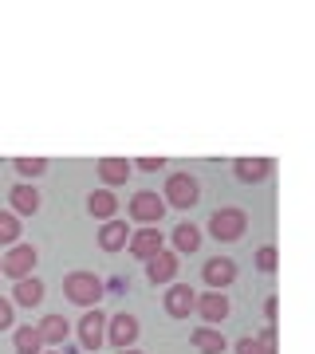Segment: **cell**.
Instances as JSON below:
<instances>
[{
	"mask_svg": "<svg viewBox=\"0 0 315 354\" xmlns=\"http://www.w3.org/2000/svg\"><path fill=\"white\" fill-rule=\"evenodd\" d=\"M118 354H142V351H134V346H126V351H118Z\"/></svg>",
	"mask_w": 315,
	"mask_h": 354,
	"instance_id": "obj_31",
	"label": "cell"
},
{
	"mask_svg": "<svg viewBox=\"0 0 315 354\" xmlns=\"http://www.w3.org/2000/svg\"><path fill=\"white\" fill-rule=\"evenodd\" d=\"M36 264H39V252L32 244H12V248L4 252V260H0V272L8 279H24V276H32Z\"/></svg>",
	"mask_w": 315,
	"mask_h": 354,
	"instance_id": "obj_6",
	"label": "cell"
},
{
	"mask_svg": "<svg viewBox=\"0 0 315 354\" xmlns=\"http://www.w3.org/2000/svg\"><path fill=\"white\" fill-rule=\"evenodd\" d=\"M165 248L162 241V228L158 225H142V228H130V241H126V252L134 256V260H150V256H158Z\"/></svg>",
	"mask_w": 315,
	"mask_h": 354,
	"instance_id": "obj_5",
	"label": "cell"
},
{
	"mask_svg": "<svg viewBox=\"0 0 315 354\" xmlns=\"http://www.w3.org/2000/svg\"><path fill=\"white\" fill-rule=\"evenodd\" d=\"M256 342L264 346V354H276V323H268V327L256 335Z\"/></svg>",
	"mask_w": 315,
	"mask_h": 354,
	"instance_id": "obj_27",
	"label": "cell"
},
{
	"mask_svg": "<svg viewBox=\"0 0 315 354\" xmlns=\"http://www.w3.org/2000/svg\"><path fill=\"white\" fill-rule=\"evenodd\" d=\"M244 228H249V213L244 209H217L209 216V236L221 244H233L244 236Z\"/></svg>",
	"mask_w": 315,
	"mask_h": 354,
	"instance_id": "obj_3",
	"label": "cell"
},
{
	"mask_svg": "<svg viewBox=\"0 0 315 354\" xmlns=\"http://www.w3.org/2000/svg\"><path fill=\"white\" fill-rule=\"evenodd\" d=\"M165 209H193L201 201V185L193 174H170L165 177V189H162Z\"/></svg>",
	"mask_w": 315,
	"mask_h": 354,
	"instance_id": "obj_2",
	"label": "cell"
},
{
	"mask_svg": "<svg viewBox=\"0 0 315 354\" xmlns=\"http://www.w3.org/2000/svg\"><path fill=\"white\" fill-rule=\"evenodd\" d=\"M189 342H193V351H201V354H225L228 351V339L217 327H193L189 330Z\"/></svg>",
	"mask_w": 315,
	"mask_h": 354,
	"instance_id": "obj_16",
	"label": "cell"
},
{
	"mask_svg": "<svg viewBox=\"0 0 315 354\" xmlns=\"http://www.w3.org/2000/svg\"><path fill=\"white\" fill-rule=\"evenodd\" d=\"M63 295L71 299L75 307H99V299L107 295V283H102V276H95V272H67L63 276Z\"/></svg>",
	"mask_w": 315,
	"mask_h": 354,
	"instance_id": "obj_1",
	"label": "cell"
},
{
	"mask_svg": "<svg viewBox=\"0 0 315 354\" xmlns=\"http://www.w3.org/2000/svg\"><path fill=\"white\" fill-rule=\"evenodd\" d=\"M256 268H260V272H276V248H272V244H260V248H256Z\"/></svg>",
	"mask_w": 315,
	"mask_h": 354,
	"instance_id": "obj_25",
	"label": "cell"
},
{
	"mask_svg": "<svg viewBox=\"0 0 315 354\" xmlns=\"http://www.w3.org/2000/svg\"><path fill=\"white\" fill-rule=\"evenodd\" d=\"M102 342H107V315L99 307H87L83 319H79V346L91 354V351H99Z\"/></svg>",
	"mask_w": 315,
	"mask_h": 354,
	"instance_id": "obj_7",
	"label": "cell"
},
{
	"mask_svg": "<svg viewBox=\"0 0 315 354\" xmlns=\"http://www.w3.org/2000/svg\"><path fill=\"white\" fill-rule=\"evenodd\" d=\"M12 304H20V307H39V304H44V283H39L36 276L16 279V288H12Z\"/></svg>",
	"mask_w": 315,
	"mask_h": 354,
	"instance_id": "obj_20",
	"label": "cell"
},
{
	"mask_svg": "<svg viewBox=\"0 0 315 354\" xmlns=\"http://www.w3.org/2000/svg\"><path fill=\"white\" fill-rule=\"evenodd\" d=\"M44 354H60V351H44Z\"/></svg>",
	"mask_w": 315,
	"mask_h": 354,
	"instance_id": "obj_32",
	"label": "cell"
},
{
	"mask_svg": "<svg viewBox=\"0 0 315 354\" xmlns=\"http://www.w3.org/2000/svg\"><path fill=\"white\" fill-rule=\"evenodd\" d=\"M193 311L205 319V327L225 323V319H228V295H225V291H205V295L193 299Z\"/></svg>",
	"mask_w": 315,
	"mask_h": 354,
	"instance_id": "obj_11",
	"label": "cell"
},
{
	"mask_svg": "<svg viewBox=\"0 0 315 354\" xmlns=\"http://www.w3.org/2000/svg\"><path fill=\"white\" fill-rule=\"evenodd\" d=\"M107 342H111L114 351H126V346H134L138 342V319L134 315H114L107 319Z\"/></svg>",
	"mask_w": 315,
	"mask_h": 354,
	"instance_id": "obj_10",
	"label": "cell"
},
{
	"mask_svg": "<svg viewBox=\"0 0 315 354\" xmlns=\"http://www.w3.org/2000/svg\"><path fill=\"white\" fill-rule=\"evenodd\" d=\"M177 268H181V256H177L174 248H162L158 256H150V260H146V279H150L154 288H158V283H174Z\"/></svg>",
	"mask_w": 315,
	"mask_h": 354,
	"instance_id": "obj_8",
	"label": "cell"
},
{
	"mask_svg": "<svg viewBox=\"0 0 315 354\" xmlns=\"http://www.w3.org/2000/svg\"><path fill=\"white\" fill-rule=\"evenodd\" d=\"M12 169L24 177V181H36V177L48 174V158H12Z\"/></svg>",
	"mask_w": 315,
	"mask_h": 354,
	"instance_id": "obj_24",
	"label": "cell"
},
{
	"mask_svg": "<svg viewBox=\"0 0 315 354\" xmlns=\"http://www.w3.org/2000/svg\"><path fill=\"white\" fill-rule=\"evenodd\" d=\"M36 335H39V342H44V351H60L63 342H67V335H71V323H67V319L63 315H44L36 323Z\"/></svg>",
	"mask_w": 315,
	"mask_h": 354,
	"instance_id": "obj_14",
	"label": "cell"
},
{
	"mask_svg": "<svg viewBox=\"0 0 315 354\" xmlns=\"http://www.w3.org/2000/svg\"><path fill=\"white\" fill-rule=\"evenodd\" d=\"M87 213L95 216V221H114V216H118V197H114L111 189H95L87 197Z\"/></svg>",
	"mask_w": 315,
	"mask_h": 354,
	"instance_id": "obj_19",
	"label": "cell"
},
{
	"mask_svg": "<svg viewBox=\"0 0 315 354\" xmlns=\"http://www.w3.org/2000/svg\"><path fill=\"white\" fill-rule=\"evenodd\" d=\"M12 351L16 354H44V342H39L36 327H16L12 330Z\"/></svg>",
	"mask_w": 315,
	"mask_h": 354,
	"instance_id": "obj_22",
	"label": "cell"
},
{
	"mask_svg": "<svg viewBox=\"0 0 315 354\" xmlns=\"http://www.w3.org/2000/svg\"><path fill=\"white\" fill-rule=\"evenodd\" d=\"M126 216H130L134 225H162L165 201H162L154 189H142V193H134V197H130V205H126Z\"/></svg>",
	"mask_w": 315,
	"mask_h": 354,
	"instance_id": "obj_4",
	"label": "cell"
},
{
	"mask_svg": "<svg viewBox=\"0 0 315 354\" xmlns=\"http://www.w3.org/2000/svg\"><path fill=\"white\" fill-rule=\"evenodd\" d=\"M126 241H130V228H126V221H102V228H99V248L102 252H123L126 248Z\"/></svg>",
	"mask_w": 315,
	"mask_h": 354,
	"instance_id": "obj_17",
	"label": "cell"
},
{
	"mask_svg": "<svg viewBox=\"0 0 315 354\" xmlns=\"http://www.w3.org/2000/svg\"><path fill=\"white\" fill-rule=\"evenodd\" d=\"M8 205H12L16 216H36L39 205H44V197H39V189L32 185V181H16L12 189H8Z\"/></svg>",
	"mask_w": 315,
	"mask_h": 354,
	"instance_id": "obj_12",
	"label": "cell"
},
{
	"mask_svg": "<svg viewBox=\"0 0 315 354\" xmlns=\"http://www.w3.org/2000/svg\"><path fill=\"white\" fill-rule=\"evenodd\" d=\"M130 174H134V165L126 162V158H99V177H102L107 189H111V185H126Z\"/></svg>",
	"mask_w": 315,
	"mask_h": 354,
	"instance_id": "obj_18",
	"label": "cell"
},
{
	"mask_svg": "<svg viewBox=\"0 0 315 354\" xmlns=\"http://www.w3.org/2000/svg\"><path fill=\"white\" fill-rule=\"evenodd\" d=\"M16 323V304L12 299H4V295H0V330H8Z\"/></svg>",
	"mask_w": 315,
	"mask_h": 354,
	"instance_id": "obj_26",
	"label": "cell"
},
{
	"mask_svg": "<svg viewBox=\"0 0 315 354\" xmlns=\"http://www.w3.org/2000/svg\"><path fill=\"white\" fill-rule=\"evenodd\" d=\"M233 351H237V354H264V346H260L256 339H237V342H233Z\"/></svg>",
	"mask_w": 315,
	"mask_h": 354,
	"instance_id": "obj_29",
	"label": "cell"
},
{
	"mask_svg": "<svg viewBox=\"0 0 315 354\" xmlns=\"http://www.w3.org/2000/svg\"><path fill=\"white\" fill-rule=\"evenodd\" d=\"M0 244H4V248L20 244V216H16L12 209H4V213H0Z\"/></svg>",
	"mask_w": 315,
	"mask_h": 354,
	"instance_id": "obj_23",
	"label": "cell"
},
{
	"mask_svg": "<svg viewBox=\"0 0 315 354\" xmlns=\"http://www.w3.org/2000/svg\"><path fill=\"white\" fill-rule=\"evenodd\" d=\"M272 158H237L233 162V174H237V181H244V185H256V181H264L268 174H272Z\"/></svg>",
	"mask_w": 315,
	"mask_h": 354,
	"instance_id": "obj_15",
	"label": "cell"
},
{
	"mask_svg": "<svg viewBox=\"0 0 315 354\" xmlns=\"http://www.w3.org/2000/svg\"><path fill=\"white\" fill-rule=\"evenodd\" d=\"M264 319L268 323H276V299H264Z\"/></svg>",
	"mask_w": 315,
	"mask_h": 354,
	"instance_id": "obj_30",
	"label": "cell"
},
{
	"mask_svg": "<svg viewBox=\"0 0 315 354\" xmlns=\"http://www.w3.org/2000/svg\"><path fill=\"white\" fill-rule=\"evenodd\" d=\"M197 248H201V228L197 225H177L174 228V252L177 256H189V252H197Z\"/></svg>",
	"mask_w": 315,
	"mask_h": 354,
	"instance_id": "obj_21",
	"label": "cell"
},
{
	"mask_svg": "<svg viewBox=\"0 0 315 354\" xmlns=\"http://www.w3.org/2000/svg\"><path fill=\"white\" fill-rule=\"evenodd\" d=\"M134 169H142V174H158V169H162L165 165V158H134Z\"/></svg>",
	"mask_w": 315,
	"mask_h": 354,
	"instance_id": "obj_28",
	"label": "cell"
},
{
	"mask_svg": "<svg viewBox=\"0 0 315 354\" xmlns=\"http://www.w3.org/2000/svg\"><path fill=\"white\" fill-rule=\"evenodd\" d=\"M201 279L209 291H225L233 279H237V260H228V256H213V260H205L201 268Z\"/></svg>",
	"mask_w": 315,
	"mask_h": 354,
	"instance_id": "obj_9",
	"label": "cell"
},
{
	"mask_svg": "<svg viewBox=\"0 0 315 354\" xmlns=\"http://www.w3.org/2000/svg\"><path fill=\"white\" fill-rule=\"evenodd\" d=\"M193 288L189 283H170L162 295V307H165V315L170 319H189V311H193Z\"/></svg>",
	"mask_w": 315,
	"mask_h": 354,
	"instance_id": "obj_13",
	"label": "cell"
}]
</instances>
